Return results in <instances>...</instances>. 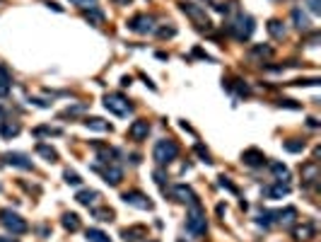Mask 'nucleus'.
I'll return each instance as SVG.
<instances>
[{"mask_svg": "<svg viewBox=\"0 0 321 242\" xmlns=\"http://www.w3.org/2000/svg\"><path fill=\"white\" fill-rule=\"evenodd\" d=\"M208 230V221H205V211L201 208V204H193L186 213V233L193 237H201Z\"/></svg>", "mask_w": 321, "mask_h": 242, "instance_id": "f257e3e1", "label": "nucleus"}, {"mask_svg": "<svg viewBox=\"0 0 321 242\" xmlns=\"http://www.w3.org/2000/svg\"><path fill=\"white\" fill-rule=\"evenodd\" d=\"M152 158H155L157 165H169V162H174L179 158V146H176V140L172 138H162L155 143V148H152Z\"/></svg>", "mask_w": 321, "mask_h": 242, "instance_id": "f03ea898", "label": "nucleus"}, {"mask_svg": "<svg viewBox=\"0 0 321 242\" xmlns=\"http://www.w3.org/2000/svg\"><path fill=\"white\" fill-rule=\"evenodd\" d=\"M254 29H256V25H254V17H251V15H237L234 22L229 25V32H232V37L237 39V41H247V39H251Z\"/></svg>", "mask_w": 321, "mask_h": 242, "instance_id": "7ed1b4c3", "label": "nucleus"}, {"mask_svg": "<svg viewBox=\"0 0 321 242\" xmlns=\"http://www.w3.org/2000/svg\"><path fill=\"white\" fill-rule=\"evenodd\" d=\"M0 223L5 225V230L12 235H22L29 230L27 221H24L19 213H15L12 208H3V211H0Z\"/></svg>", "mask_w": 321, "mask_h": 242, "instance_id": "20e7f679", "label": "nucleus"}, {"mask_svg": "<svg viewBox=\"0 0 321 242\" xmlns=\"http://www.w3.org/2000/svg\"><path fill=\"white\" fill-rule=\"evenodd\" d=\"M104 107H106L111 114H116V116H128V114L133 112V104H130L121 92L106 94V97H104Z\"/></svg>", "mask_w": 321, "mask_h": 242, "instance_id": "39448f33", "label": "nucleus"}, {"mask_svg": "<svg viewBox=\"0 0 321 242\" xmlns=\"http://www.w3.org/2000/svg\"><path fill=\"white\" fill-rule=\"evenodd\" d=\"M181 10L193 19V25H196V27H201V29L210 27V19H208V15H205V10H203V8L193 5V3H181Z\"/></svg>", "mask_w": 321, "mask_h": 242, "instance_id": "423d86ee", "label": "nucleus"}, {"mask_svg": "<svg viewBox=\"0 0 321 242\" xmlns=\"http://www.w3.org/2000/svg\"><path fill=\"white\" fill-rule=\"evenodd\" d=\"M121 199H123V204L133 206V208H140V211H152V201H150V199H147L143 191H138V189H133V191H126Z\"/></svg>", "mask_w": 321, "mask_h": 242, "instance_id": "0eeeda50", "label": "nucleus"}, {"mask_svg": "<svg viewBox=\"0 0 321 242\" xmlns=\"http://www.w3.org/2000/svg\"><path fill=\"white\" fill-rule=\"evenodd\" d=\"M128 29L136 32V34H152L155 32V19L150 17V15H136L128 22Z\"/></svg>", "mask_w": 321, "mask_h": 242, "instance_id": "6e6552de", "label": "nucleus"}, {"mask_svg": "<svg viewBox=\"0 0 321 242\" xmlns=\"http://www.w3.org/2000/svg\"><path fill=\"white\" fill-rule=\"evenodd\" d=\"M0 160H3V165H12V167H19V170L34 167V162L24 153H5V155H0Z\"/></svg>", "mask_w": 321, "mask_h": 242, "instance_id": "1a4fd4ad", "label": "nucleus"}, {"mask_svg": "<svg viewBox=\"0 0 321 242\" xmlns=\"http://www.w3.org/2000/svg\"><path fill=\"white\" fill-rule=\"evenodd\" d=\"M172 196H174L176 201H181V204H198V196H196V191H193L191 186H186V184H176L174 189H172Z\"/></svg>", "mask_w": 321, "mask_h": 242, "instance_id": "9d476101", "label": "nucleus"}, {"mask_svg": "<svg viewBox=\"0 0 321 242\" xmlns=\"http://www.w3.org/2000/svg\"><path fill=\"white\" fill-rule=\"evenodd\" d=\"M150 133V121L147 119H136L128 126V138L130 140H145Z\"/></svg>", "mask_w": 321, "mask_h": 242, "instance_id": "9b49d317", "label": "nucleus"}, {"mask_svg": "<svg viewBox=\"0 0 321 242\" xmlns=\"http://www.w3.org/2000/svg\"><path fill=\"white\" fill-rule=\"evenodd\" d=\"M97 172H101V177H104V182L111 186H119L121 179H123V170L116 167V165H106V167H94Z\"/></svg>", "mask_w": 321, "mask_h": 242, "instance_id": "f8f14e48", "label": "nucleus"}, {"mask_svg": "<svg viewBox=\"0 0 321 242\" xmlns=\"http://www.w3.org/2000/svg\"><path fill=\"white\" fill-rule=\"evenodd\" d=\"M266 155L261 153V150H256V148H249V150H244L242 153V162L244 165H249V167H263L266 165Z\"/></svg>", "mask_w": 321, "mask_h": 242, "instance_id": "ddd939ff", "label": "nucleus"}, {"mask_svg": "<svg viewBox=\"0 0 321 242\" xmlns=\"http://www.w3.org/2000/svg\"><path fill=\"white\" fill-rule=\"evenodd\" d=\"M273 215H275V223H280L283 228H292L297 223V208L295 206H287V208H283V211H278Z\"/></svg>", "mask_w": 321, "mask_h": 242, "instance_id": "4468645a", "label": "nucleus"}, {"mask_svg": "<svg viewBox=\"0 0 321 242\" xmlns=\"http://www.w3.org/2000/svg\"><path fill=\"white\" fill-rule=\"evenodd\" d=\"M121 237H123V242H138V240H143V237H147V228L145 225L123 228V230H121Z\"/></svg>", "mask_w": 321, "mask_h": 242, "instance_id": "2eb2a0df", "label": "nucleus"}, {"mask_svg": "<svg viewBox=\"0 0 321 242\" xmlns=\"http://www.w3.org/2000/svg\"><path fill=\"white\" fill-rule=\"evenodd\" d=\"M287 194H290V184L287 182H278V184H271L263 189V196L266 199H283Z\"/></svg>", "mask_w": 321, "mask_h": 242, "instance_id": "dca6fc26", "label": "nucleus"}, {"mask_svg": "<svg viewBox=\"0 0 321 242\" xmlns=\"http://www.w3.org/2000/svg\"><path fill=\"white\" fill-rule=\"evenodd\" d=\"M314 233H316L314 223H302V225H295V228H292L295 240H312Z\"/></svg>", "mask_w": 321, "mask_h": 242, "instance_id": "f3484780", "label": "nucleus"}, {"mask_svg": "<svg viewBox=\"0 0 321 242\" xmlns=\"http://www.w3.org/2000/svg\"><path fill=\"white\" fill-rule=\"evenodd\" d=\"M302 179L307 184H312V182L319 179V162H316V160H309V162L302 167Z\"/></svg>", "mask_w": 321, "mask_h": 242, "instance_id": "a211bd4d", "label": "nucleus"}, {"mask_svg": "<svg viewBox=\"0 0 321 242\" xmlns=\"http://www.w3.org/2000/svg\"><path fill=\"white\" fill-rule=\"evenodd\" d=\"M97 199H99V191H94V189H83V191L75 194V201L80 206H92Z\"/></svg>", "mask_w": 321, "mask_h": 242, "instance_id": "6ab92c4d", "label": "nucleus"}, {"mask_svg": "<svg viewBox=\"0 0 321 242\" xmlns=\"http://www.w3.org/2000/svg\"><path fill=\"white\" fill-rule=\"evenodd\" d=\"M19 131L22 129H19L17 121H0V136L3 138H15Z\"/></svg>", "mask_w": 321, "mask_h": 242, "instance_id": "aec40b11", "label": "nucleus"}, {"mask_svg": "<svg viewBox=\"0 0 321 242\" xmlns=\"http://www.w3.org/2000/svg\"><path fill=\"white\" fill-rule=\"evenodd\" d=\"M61 223H63L65 230H70V233H75V230H80V215L77 213H63V218H61Z\"/></svg>", "mask_w": 321, "mask_h": 242, "instance_id": "412c9836", "label": "nucleus"}, {"mask_svg": "<svg viewBox=\"0 0 321 242\" xmlns=\"http://www.w3.org/2000/svg\"><path fill=\"white\" fill-rule=\"evenodd\" d=\"M85 126L92 131H111V124L109 121L99 119V116H90V119H85Z\"/></svg>", "mask_w": 321, "mask_h": 242, "instance_id": "4be33fe9", "label": "nucleus"}, {"mask_svg": "<svg viewBox=\"0 0 321 242\" xmlns=\"http://www.w3.org/2000/svg\"><path fill=\"white\" fill-rule=\"evenodd\" d=\"M292 19H295V27L302 29V32H307V29H309V25H312V22H309V17H307V15H304L300 8L292 10Z\"/></svg>", "mask_w": 321, "mask_h": 242, "instance_id": "5701e85b", "label": "nucleus"}, {"mask_svg": "<svg viewBox=\"0 0 321 242\" xmlns=\"http://www.w3.org/2000/svg\"><path fill=\"white\" fill-rule=\"evenodd\" d=\"M266 27H268V34H271L273 39H285V27H283L280 19H271Z\"/></svg>", "mask_w": 321, "mask_h": 242, "instance_id": "b1692460", "label": "nucleus"}, {"mask_svg": "<svg viewBox=\"0 0 321 242\" xmlns=\"http://www.w3.org/2000/svg\"><path fill=\"white\" fill-rule=\"evenodd\" d=\"M83 15H85V19H87V22H92V25H101V22H104V15H101V10L94 8V5H90V8L85 10Z\"/></svg>", "mask_w": 321, "mask_h": 242, "instance_id": "393cba45", "label": "nucleus"}, {"mask_svg": "<svg viewBox=\"0 0 321 242\" xmlns=\"http://www.w3.org/2000/svg\"><path fill=\"white\" fill-rule=\"evenodd\" d=\"M10 83H12V78H10L8 68L0 65V97H5V94L10 92Z\"/></svg>", "mask_w": 321, "mask_h": 242, "instance_id": "a878e982", "label": "nucleus"}, {"mask_svg": "<svg viewBox=\"0 0 321 242\" xmlns=\"http://www.w3.org/2000/svg\"><path fill=\"white\" fill-rule=\"evenodd\" d=\"M37 153L41 158L48 160V162H56V160H58V153H56L51 146H46V143H37Z\"/></svg>", "mask_w": 321, "mask_h": 242, "instance_id": "bb28decb", "label": "nucleus"}, {"mask_svg": "<svg viewBox=\"0 0 321 242\" xmlns=\"http://www.w3.org/2000/svg\"><path fill=\"white\" fill-rule=\"evenodd\" d=\"M92 215H94L97 221H101V223H111V221H114V211L106 208V206H104V208H92Z\"/></svg>", "mask_w": 321, "mask_h": 242, "instance_id": "cd10ccee", "label": "nucleus"}, {"mask_svg": "<svg viewBox=\"0 0 321 242\" xmlns=\"http://www.w3.org/2000/svg\"><path fill=\"white\" fill-rule=\"evenodd\" d=\"M249 54H251V58H271V56H273V49L266 46V44H263V46H261V44H256V46H251V51H249Z\"/></svg>", "mask_w": 321, "mask_h": 242, "instance_id": "c85d7f7f", "label": "nucleus"}, {"mask_svg": "<svg viewBox=\"0 0 321 242\" xmlns=\"http://www.w3.org/2000/svg\"><path fill=\"white\" fill-rule=\"evenodd\" d=\"M271 170H273V175L278 177V182H287L290 179V172L285 167L283 162H271Z\"/></svg>", "mask_w": 321, "mask_h": 242, "instance_id": "c756f323", "label": "nucleus"}, {"mask_svg": "<svg viewBox=\"0 0 321 242\" xmlns=\"http://www.w3.org/2000/svg\"><path fill=\"white\" fill-rule=\"evenodd\" d=\"M85 237H87V242H111L109 235L101 233V230H97V228H90V230L85 233Z\"/></svg>", "mask_w": 321, "mask_h": 242, "instance_id": "7c9ffc66", "label": "nucleus"}, {"mask_svg": "<svg viewBox=\"0 0 321 242\" xmlns=\"http://www.w3.org/2000/svg\"><path fill=\"white\" fill-rule=\"evenodd\" d=\"M283 146H285V150H287V153H302V150H304V140L290 138V140H285Z\"/></svg>", "mask_w": 321, "mask_h": 242, "instance_id": "2f4dec72", "label": "nucleus"}, {"mask_svg": "<svg viewBox=\"0 0 321 242\" xmlns=\"http://www.w3.org/2000/svg\"><path fill=\"white\" fill-rule=\"evenodd\" d=\"M273 223H275V218H273V213H271V211H261V213H258V225L271 228Z\"/></svg>", "mask_w": 321, "mask_h": 242, "instance_id": "473e14b6", "label": "nucleus"}, {"mask_svg": "<svg viewBox=\"0 0 321 242\" xmlns=\"http://www.w3.org/2000/svg\"><path fill=\"white\" fill-rule=\"evenodd\" d=\"M34 133H37V136H61V129H51V126H39V129H34Z\"/></svg>", "mask_w": 321, "mask_h": 242, "instance_id": "72a5a7b5", "label": "nucleus"}, {"mask_svg": "<svg viewBox=\"0 0 321 242\" xmlns=\"http://www.w3.org/2000/svg\"><path fill=\"white\" fill-rule=\"evenodd\" d=\"M63 177H65V182H68V184H73V186H77L80 182H83V179H80V175H77V172H73V170H65Z\"/></svg>", "mask_w": 321, "mask_h": 242, "instance_id": "f704fd0d", "label": "nucleus"}, {"mask_svg": "<svg viewBox=\"0 0 321 242\" xmlns=\"http://www.w3.org/2000/svg\"><path fill=\"white\" fill-rule=\"evenodd\" d=\"M85 109H87V104H75V107H68L61 116H75V114H83Z\"/></svg>", "mask_w": 321, "mask_h": 242, "instance_id": "c9c22d12", "label": "nucleus"}, {"mask_svg": "<svg viewBox=\"0 0 321 242\" xmlns=\"http://www.w3.org/2000/svg\"><path fill=\"white\" fill-rule=\"evenodd\" d=\"M152 177H155V182L162 186V189H167V175L162 172V170H155V175H152Z\"/></svg>", "mask_w": 321, "mask_h": 242, "instance_id": "e433bc0d", "label": "nucleus"}, {"mask_svg": "<svg viewBox=\"0 0 321 242\" xmlns=\"http://www.w3.org/2000/svg\"><path fill=\"white\" fill-rule=\"evenodd\" d=\"M220 186H225V189H227V191H232V194H237V186L232 184L227 177H220Z\"/></svg>", "mask_w": 321, "mask_h": 242, "instance_id": "4c0bfd02", "label": "nucleus"}, {"mask_svg": "<svg viewBox=\"0 0 321 242\" xmlns=\"http://www.w3.org/2000/svg\"><path fill=\"white\" fill-rule=\"evenodd\" d=\"M196 153H198V155H201V158L205 160V162H212V160H210V153H208V150L203 148L201 143H198V146H196Z\"/></svg>", "mask_w": 321, "mask_h": 242, "instance_id": "58836bf2", "label": "nucleus"}, {"mask_svg": "<svg viewBox=\"0 0 321 242\" xmlns=\"http://www.w3.org/2000/svg\"><path fill=\"white\" fill-rule=\"evenodd\" d=\"M157 34H159L162 39H167V37H174V34H176V29H174V27H162L159 32H157Z\"/></svg>", "mask_w": 321, "mask_h": 242, "instance_id": "ea45409f", "label": "nucleus"}, {"mask_svg": "<svg viewBox=\"0 0 321 242\" xmlns=\"http://www.w3.org/2000/svg\"><path fill=\"white\" fill-rule=\"evenodd\" d=\"M307 5H309V10H312L314 15L321 12V0H307Z\"/></svg>", "mask_w": 321, "mask_h": 242, "instance_id": "a19ab883", "label": "nucleus"}, {"mask_svg": "<svg viewBox=\"0 0 321 242\" xmlns=\"http://www.w3.org/2000/svg\"><path fill=\"white\" fill-rule=\"evenodd\" d=\"M280 107H290V109H300V104H295L292 100H283V102H278Z\"/></svg>", "mask_w": 321, "mask_h": 242, "instance_id": "79ce46f5", "label": "nucleus"}, {"mask_svg": "<svg viewBox=\"0 0 321 242\" xmlns=\"http://www.w3.org/2000/svg\"><path fill=\"white\" fill-rule=\"evenodd\" d=\"M73 3H77V5H94V0H73Z\"/></svg>", "mask_w": 321, "mask_h": 242, "instance_id": "37998d69", "label": "nucleus"}, {"mask_svg": "<svg viewBox=\"0 0 321 242\" xmlns=\"http://www.w3.org/2000/svg\"><path fill=\"white\" fill-rule=\"evenodd\" d=\"M114 3H116V5H128L130 0H114Z\"/></svg>", "mask_w": 321, "mask_h": 242, "instance_id": "c03bdc74", "label": "nucleus"}, {"mask_svg": "<svg viewBox=\"0 0 321 242\" xmlns=\"http://www.w3.org/2000/svg\"><path fill=\"white\" fill-rule=\"evenodd\" d=\"M0 242H12V240L10 237H0Z\"/></svg>", "mask_w": 321, "mask_h": 242, "instance_id": "a18cd8bd", "label": "nucleus"}, {"mask_svg": "<svg viewBox=\"0 0 321 242\" xmlns=\"http://www.w3.org/2000/svg\"><path fill=\"white\" fill-rule=\"evenodd\" d=\"M0 114H3V107H0Z\"/></svg>", "mask_w": 321, "mask_h": 242, "instance_id": "49530a36", "label": "nucleus"}, {"mask_svg": "<svg viewBox=\"0 0 321 242\" xmlns=\"http://www.w3.org/2000/svg\"><path fill=\"white\" fill-rule=\"evenodd\" d=\"M150 242H157V240H150Z\"/></svg>", "mask_w": 321, "mask_h": 242, "instance_id": "de8ad7c7", "label": "nucleus"}, {"mask_svg": "<svg viewBox=\"0 0 321 242\" xmlns=\"http://www.w3.org/2000/svg\"><path fill=\"white\" fill-rule=\"evenodd\" d=\"M208 3H210V0H208Z\"/></svg>", "mask_w": 321, "mask_h": 242, "instance_id": "09e8293b", "label": "nucleus"}]
</instances>
